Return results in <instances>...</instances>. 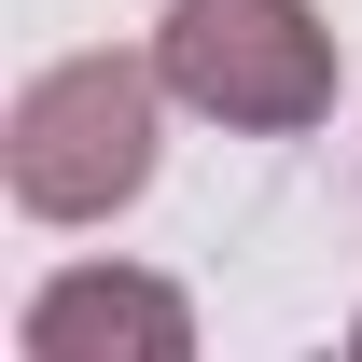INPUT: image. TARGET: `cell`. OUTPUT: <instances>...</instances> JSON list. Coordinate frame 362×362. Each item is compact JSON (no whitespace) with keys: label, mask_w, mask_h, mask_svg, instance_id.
Segmentation results:
<instances>
[{"label":"cell","mask_w":362,"mask_h":362,"mask_svg":"<svg viewBox=\"0 0 362 362\" xmlns=\"http://www.w3.org/2000/svg\"><path fill=\"white\" fill-rule=\"evenodd\" d=\"M153 112H168V70L153 56H56L14 84V126H0V181L28 223H112L139 181H153Z\"/></svg>","instance_id":"6da1fadb"},{"label":"cell","mask_w":362,"mask_h":362,"mask_svg":"<svg viewBox=\"0 0 362 362\" xmlns=\"http://www.w3.org/2000/svg\"><path fill=\"white\" fill-rule=\"evenodd\" d=\"M153 70H168L181 112H209L237 139H307L334 112V28L307 0H168Z\"/></svg>","instance_id":"7a4b0ae2"},{"label":"cell","mask_w":362,"mask_h":362,"mask_svg":"<svg viewBox=\"0 0 362 362\" xmlns=\"http://www.w3.org/2000/svg\"><path fill=\"white\" fill-rule=\"evenodd\" d=\"M195 349V307L168 279H126V265H70L28 293V362H181Z\"/></svg>","instance_id":"3957f363"}]
</instances>
